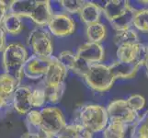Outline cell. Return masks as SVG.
Instances as JSON below:
<instances>
[{"label": "cell", "mask_w": 148, "mask_h": 138, "mask_svg": "<svg viewBox=\"0 0 148 138\" xmlns=\"http://www.w3.org/2000/svg\"><path fill=\"white\" fill-rule=\"evenodd\" d=\"M25 124L29 133H40L55 138L67 125L63 112L57 107L32 110L26 115Z\"/></svg>", "instance_id": "1"}, {"label": "cell", "mask_w": 148, "mask_h": 138, "mask_svg": "<svg viewBox=\"0 0 148 138\" xmlns=\"http://www.w3.org/2000/svg\"><path fill=\"white\" fill-rule=\"evenodd\" d=\"M137 9L126 0H110L103 8V13L116 32L132 29Z\"/></svg>", "instance_id": "2"}, {"label": "cell", "mask_w": 148, "mask_h": 138, "mask_svg": "<svg viewBox=\"0 0 148 138\" xmlns=\"http://www.w3.org/2000/svg\"><path fill=\"white\" fill-rule=\"evenodd\" d=\"M28 58V51L22 43H12L7 45L2 55V68L4 73L13 76L20 83L25 78L22 68Z\"/></svg>", "instance_id": "3"}, {"label": "cell", "mask_w": 148, "mask_h": 138, "mask_svg": "<svg viewBox=\"0 0 148 138\" xmlns=\"http://www.w3.org/2000/svg\"><path fill=\"white\" fill-rule=\"evenodd\" d=\"M75 124L82 125L90 133L103 131L108 125L109 116L107 109L98 104H86L76 111Z\"/></svg>", "instance_id": "4"}, {"label": "cell", "mask_w": 148, "mask_h": 138, "mask_svg": "<svg viewBox=\"0 0 148 138\" xmlns=\"http://www.w3.org/2000/svg\"><path fill=\"white\" fill-rule=\"evenodd\" d=\"M83 78L86 85L97 92L110 90L115 81L110 66L104 64L91 65Z\"/></svg>", "instance_id": "5"}, {"label": "cell", "mask_w": 148, "mask_h": 138, "mask_svg": "<svg viewBox=\"0 0 148 138\" xmlns=\"http://www.w3.org/2000/svg\"><path fill=\"white\" fill-rule=\"evenodd\" d=\"M49 30L37 27L29 32L27 38V44L32 49L34 55L43 58L53 57V44L52 35Z\"/></svg>", "instance_id": "6"}, {"label": "cell", "mask_w": 148, "mask_h": 138, "mask_svg": "<svg viewBox=\"0 0 148 138\" xmlns=\"http://www.w3.org/2000/svg\"><path fill=\"white\" fill-rule=\"evenodd\" d=\"M116 54L119 61L141 67L145 65L148 58V46L141 43L122 46L117 49Z\"/></svg>", "instance_id": "7"}, {"label": "cell", "mask_w": 148, "mask_h": 138, "mask_svg": "<svg viewBox=\"0 0 148 138\" xmlns=\"http://www.w3.org/2000/svg\"><path fill=\"white\" fill-rule=\"evenodd\" d=\"M109 120L110 122H118L129 125L134 124L138 119V112L132 110L125 100H117L111 101L107 107Z\"/></svg>", "instance_id": "8"}, {"label": "cell", "mask_w": 148, "mask_h": 138, "mask_svg": "<svg viewBox=\"0 0 148 138\" xmlns=\"http://www.w3.org/2000/svg\"><path fill=\"white\" fill-rule=\"evenodd\" d=\"M51 58H43L34 54L29 56L22 68L25 78L32 80L42 79L50 67Z\"/></svg>", "instance_id": "9"}, {"label": "cell", "mask_w": 148, "mask_h": 138, "mask_svg": "<svg viewBox=\"0 0 148 138\" xmlns=\"http://www.w3.org/2000/svg\"><path fill=\"white\" fill-rule=\"evenodd\" d=\"M67 73L68 70L64 67L59 59L56 56H53L51 58L50 67L40 84L44 87H50V88L62 86L64 84Z\"/></svg>", "instance_id": "10"}, {"label": "cell", "mask_w": 148, "mask_h": 138, "mask_svg": "<svg viewBox=\"0 0 148 138\" xmlns=\"http://www.w3.org/2000/svg\"><path fill=\"white\" fill-rule=\"evenodd\" d=\"M49 32L54 36L65 37L74 33L75 23L73 19L67 14H54L48 24Z\"/></svg>", "instance_id": "11"}, {"label": "cell", "mask_w": 148, "mask_h": 138, "mask_svg": "<svg viewBox=\"0 0 148 138\" xmlns=\"http://www.w3.org/2000/svg\"><path fill=\"white\" fill-rule=\"evenodd\" d=\"M32 89L28 86H19L12 98L13 109L20 115H27L32 111Z\"/></svg>", "instance_id": "12"}, {"label": "cell", "mask_w": 148, "mask_h": 138, "mask_svg": "<svg viewBox=\"0 0 148 138\" xmlns=\"http://www.w3.org/2000/svg\"><path fill=\"white\" fill-rule=\"evenodd\" d=\"M76 55L88 65L101 64L104 60L105 52L100 43L88 42L79 46Z\"/></svg>", "instance_id": "13"}, {"label": "cell", "mask_w": 148, "mask_h": 138, "mask_svg": "<svg viewBox=\"0 0 148 138\" xmlns=\"http://www.w3.org/2000/svg\"><path fill=\"white\" fill-rule=\"evenodd\" d=\"M53 15L50 1H36L29 19H32L38 27L44 28L45 26H48Z\"/></svg>", "instance_id": "14"}, {"label": "cell", "mask_w": 148, "mask_h": 138, "mask_svg": "<svg viewBox=\"0 0 148 138\" xmlns=\"http://www.w3.org/2000/svg\"><path fill=\"white\" fill-rule=\"evenodd\" d=\"M102 13H103V8L99 4L91 1H86L79 15L81 20L88 26L90 24L99 22Z\"/></svg>", "instance_id": "15"}, {"label": "cell", "mask_w": 148, "mask_h": 138, "mask_svg": "<svg viewBox=\"0 0 148 138\" xmlns=\"http://www.w3.org/2000/svg\"><path fill=\"white\" fill-rule=\"evenodd\" d=\"M20 83L13 76L2 73L0 74V98L12 101L13 95Z\"/></svg>", "instance_id": "16"}, {"label": "cell", "mask_w": 148, "mask_h": 138, "mask_svg": "<svg viewBox=\"0 0 148 138\" xmlns=\"http://www.w3.org/2000/svg\"><path fill=\"white\" fill-rule=\"evenodd\" d=\"M109 66L115 79L132 78L135 76L137 71L139 69L138 66H136L134 65L124 63L119 60L115 61V62H113Z\"/></svg>", "instance_id": "17"}, {"label": "cell", "mask_w": 148, "mask_h": 138, "mask_svg": "<svg viewBox=\"0 0 148 138\" xmlns=\"http://www.w3.org/2000/svg\"><path fill=\"white\" fill-rule=\"evenodd\" d=\"M36 4L33 0H13L8 4V13L19 18H29Z\"/></svg>", "instance_id": "18"}, {"label": "cell", "mask_w": 148, "mask_h": 138, "mask_svg": "<svg viewBox=\"0 0 148 138\" xmlns=\"http://www.w3.org/2000/svg\"><path fill=\"white\" fill-rule=\"evenodd\" d=\"M56 138H93L92 133L78 124H67Z\"/></svg>", "instance_id": "19"}, {"label": "cell", "mask_w": 148, "mask_h": 138, "mask_svg": "<svg viewBox=\"0 0 148 138\" xmlns=\"http://www.w3.org/2000/svg\"><path fill=\"white\" fill-rule=\"evenodd\" d=\"M113 41L118 48L122 47V46L132 45V44L140 43L139 36H138V34H137L136 30L132 29L116 32Z\"/></svg>", "instance_id": "20"}, {"label": "cell", "mask_w": 148, "mask_h": 138, "mask_svg": "<svg viewBox=\"0 0 148 138\" xmlns=\"http://www.w3.org/2000/svg\"><path fill=\"white\" fill-rule=\"evenodd\" d=\"M131 138H148V111L140 115L132 124Z\"/></svg>", "instance_id": "21"}, {"label": "cell", "mask_w": 148, "mask_h": 138, "mask_svg": "<svg viewBox=\"0 0 148 138\" xmlns=\"http://www.w3.org/2000/svg\"><path fill=\"white\" fill-rule=\"evenodd\" d=\"M1 26L6 33H8L9 35H18L21 32L23 29L21 18L10 13L7 15Z\"/></svg>", "instance_id": "22"}, {"label": "cell", "mask_w": 148, "mask_h": 138, "mask_svg": "<svg viewBox=\"0 0 148 138\" xmlns=\"http://www.w3.org/2000/svg\"><path fill=\"white\" fill-rule=\"evenodd\" d=\"M86 37L88 42L99 43L106 37V27L100 22L90 24L86 27Z\"/></svg>", "instance_id": "23"}, {"label": "cell", "mask_w": 148, "mask_h": 138, "mask_svg": "<svg viewBox=\"0 0 148 138\" xmlns=\"http://www.w3.org/2000/svg\"><path fill=\"white\" fill-rule=\"evenodd\" d=\"M128 125L118 122H110L103 130V138H124Z\"/></svg>", "instance_id": "24"}, {"label": "cell", "mask_w": 148, "mask_h": 138, "mask_svg": "<svg viewBox=\"0 0 148 138\" xmlns=\"http://www.w3.org/2000/svg\"><path fill=\"white\" fill-rule=\"evenodd\" d=\"M40 87H42L45 93H46V99L47 101L50 103L56 104L61 100L62 97L64 95V92L65 90V84L59 86V87H53V88H50V87H44L42 85L39 84Z\"/></svg>", "instance_id": "25"}, {"label": "cell", "mask_w": 148, "mask_h": 138, "mask_svg": "<svg viewBox=\"0 0 148 138\" xmlns=\"http://www.w3.org/2000/svg\"><path fill=\"white\" fill-rule=\"evenodd\" d=\"M132 26L140 32H148V8L137 9Z\"/></svg>", "instance_id": "26"}, {"label": "cell", "mask_w": 148, "mask_h": 138, "mask_svg": "<svg viewBox=\"0 0 148 138\" xmlns=\"http://www.w3.org/2000/svg\"><path fill=\"white\" fill-rule=\"evenodd\" d=\"M57 58L64 65V66L66 69L71 70L73 73L75 72L76 64H77V56H76V54L71 52V51H64V52L58 54Z\"/></svg>", "instance_id": "27"}, {"label": "cell", "mask_w": 148, "mask_h": 138, "mask_svg": "<svg viewBox=\"0 0 148 138\" xmlns=\"http://www.w3.org/2000/svg\"><path fill=\"white\" fill-rule=\"evenodd\" d=\"M47 102L46 99V93L43 89L42 87L40 85L32 89V103L33 108H42Z\"/></svg>", "instance_id": "28"}, {"label": "cell", "mask_w": 148, "mask_h": 138, "mask_svg": "<svg viewBox=\"0 0 148 138\" xmlns=\"http://www.w3.org/2000/svg\"><path fill=\"white\" fill-rule=\"evenodd\" d=\"M86 1H83V0H62V1H59V4L62 6V8L70 14L80 13Z\"/></svg>", "instance_id": "29"}, {"label": "cell", "mask_w": 148, "mask_h": 138, "mask_svg": "<svg viewBox=\"0 0 148 138\" xmlns=\"http://www.w3.org/2000/svg\"><path fill=\"white\" fill-rule=\"evenodd\" d=\"M126 101L131 108L137 112L144 109L145 106V99L143 96L138 95V94L130 96L129 98L126 100Z\"/></svg>", "instance_id": "30"}, {"label": "cell", "mask_w": 148, "mask_h": 138, "mask_svg": "<svg viewBox=\"0 0 148 138\" xmlns=\"http://www.w3.org/2000/svg\"><path fill=\"white\" fill-rule=\"evenodd\" d=\"M11 108H13L12 101H9V100L0 98V119L6 116L9 112Z\"/></svg>", "instance_id": "31"}, {"label": "cell", "mask_w": 148, "mask_h": 138, "mask_svg": "<svg viewBox=\"0 0 148 138\" xmlns=\"http://www.w3.org/2000/svg\"><path fill=\"white\" fill-rule=\"evenodd\" d=\"M8 14V5L5 1H3V0H0V26L2 25L4 19H6Z\"/></svg>", "instance_id": "32"}, {"label": "cell", "mask_w": 148, "mask_h": 138, "mask_svg": "<svg viewBox=\"0 0 148 138\" xmlns=\"http://www.w3.org/2000/svg\"><path fill=\"white\" fill-rule=\"evenodd\" d=\"M6 40H7V33L2 28V26H0V53L1 52L3 53L4 50L7 47Z\"/></svg>", "instance_id": "33"}, {"label": "cell", "mask_w": 148, "mask_h": 138, "mask_svg": "<svg viewBox=\"0 0 148 138\" xmlns=\"http://www.w3.org/2000/svg\"><path fill=\"white\" fill-rule=\"evenodd\" d=\"M19 138H55V137H52V136H48L42 134H40V133H29V132H26L20 136Z\"/></svg>", "instance_id": "34"}, {"label": "cell", "mask_w": 148, "mask_h": 138, "mask_svg": "<svg viewBox=\"0 0 148 138\" xmlns=\"http://www.w3.org/2000/svg\"><path fill=\"white\" fill-rule=\"evenodd\" d=\"M145 69H146V76H147V78H148V58H147V60H146V63H145Z\"/></svg>", "instance_id": "35"}, {"label": "cell", "mask_w": 148, "mask_h": 138, "mask_svg": "<svg viewBox=\"0 0 148 138\" xmlns=\"http://www.w3.org/2000/svg\"><path fill=\"white\" fill-rule=\"evenodd\" d=\"M140 3H142L143 5H148V1H139Z\"/></svg>", "instance_id": "36"}]
</instances>
